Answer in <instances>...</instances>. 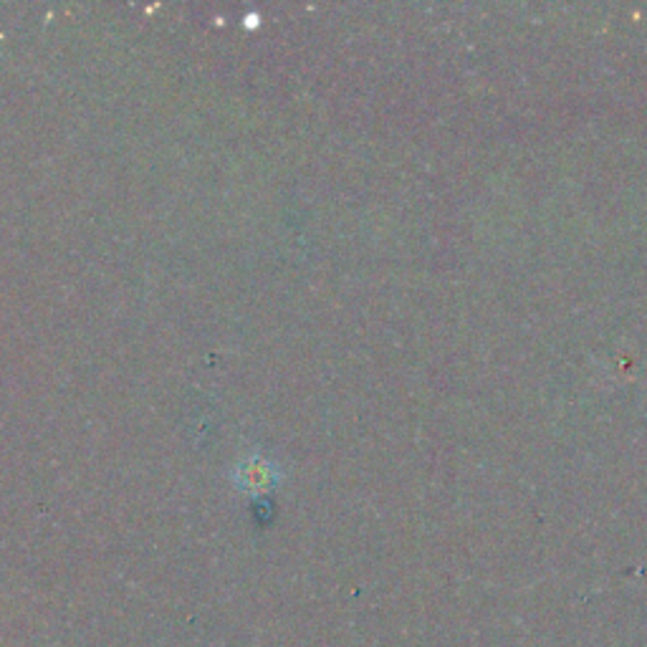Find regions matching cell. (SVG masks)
Listing matches in <instances>:
<instances>
[{
	"label": "cell",
	"instance_id": "1",
	"mask_svg": "<svg viewBox=\"0 0 647 647\" xmlns=\"http://www.w3.org/2000/svg\"><path fill=\"white\" fill-rule=\"evenodd\" d=\"M278 481V468L274 463L263 458V455H249L236 466V483L243 491L259 493L271 489Z\"/></svg>",
	"mask_w": 647,
	"mask_h": 647
}]
</instances>
